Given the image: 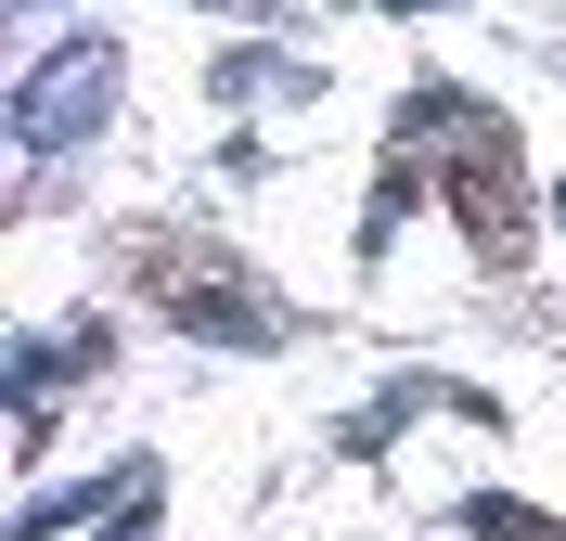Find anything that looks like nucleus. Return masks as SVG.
<instances>
[{
  "mask_svg": "<svg viewBox=\"0 0 566 541\" xmlns=\"http://www.w3.org/2000/svg\"><path fill=\"white\" fill-rule=\"evenodd\" d=\"M116 91H129L116 39H104V27H91V39H65L52 65H27V77H13V143H27V155H77V143L116 116Z\"/></svg>",
  "mask_w": 566,
  "mask_h": 541,
  "instance_id": "f257e3e1",
  "label": "nucleus"
},
{
  "mask_svg": "<svg viewBox=\"0 0 566 541\" xmlns=\"http://www.w3.org/2000/svg\"><path fill=\"white\" fill-rule=\"evenodd\" d=\"M77 516H104V477H91V490H52V503H27V529H13V541H52V529H77Z\"/></svg>",
  "mask_w": 566,
  "mask_h": 541,
  "instance_id": "f03ea898",
  "label": "nucleus"
},
{
  "mask_svg": "<svg viewBox=\"0 0 566 541\" xmlns=\"http://www.w3.org/2000/svg\"><path fill=\"white\" fill-rule=\"evenodd\" d=\"M476 529H490V541H554V516H528V503H502V490H490V503H476Z\"/></svg>",
  "mask_w": 566,
  "mask_h": 541,
  "instance_id": "7ed1b4c3",
  "label": "nucleus"
},
{
  "mask_svg": "<svg viewBox=\"0 0 566 541\" xmlns=\"http://www.w3.org/2000/svg\"><path fill=\"white\" fill-rule=\"evenodd\" d=\"M387 13H438V0H387Z\"/></svg>",
  "mask_w": 566,
  "mask_h": 541,
  "instance_id": "20e7f679",
  "label": "nucleus"
},
{
  "mask_svg": "<svg viewBox=\"0 0 566 541\" xmlns=\"http://www.w3.org/2000/svg\"><path fill=\"white\" fill-rule=\"evenodd\" d=\"M554 219H566V180H554Z\"/></svg>",
  "mask_w": 566,
  "mask_h": 541,
  "instance_id": "39448f33",
  "label": "nucleus"
},
{
  "mask_svg": "<svg viewBox=\"0 0 566 541\" xmlns=\"http://www.w3.org/2000/svg\"><path fill=\"white\" fill-rule=\"evenodd\" d=\"M116 541H142V516H129V529H116Z\"/></svg>",
  "mask_w": 566,
  "mask_h": 541,
  "instance_id": "423d86ee",
  "label": "nucleus"
},
{
  "mask_svg": "<svg viewBox=\"0 0 566 541\" xmlns=\"http://www.w3.org/2000/svg\"><path fill=\"white\" fill-rule=\"evenodd\" d=\"M219 13H245V0H219Z\"/></svg>",
  "mask_w": 566,
  "mask_h": 541,
  "instance_id": "0eeeda50",
  "label": "nucleus"
},
{
  "mask_svg": "<svg viewBox=\"0 0 566 541\" xmlns=\"http://www.w3.org/2000/svg\"><path fill=\"white\" fill-rule=\"evenodd\" d=\"M13 13H39V0H13Z\"/></svg>",
  "mask_w": 566,
  "mask_h": 541,
  "instance_id": "6e6552de",
  "label": "nucleus"
}]
</instances>
